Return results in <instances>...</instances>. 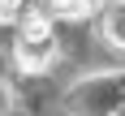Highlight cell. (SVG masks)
Here are the masks:
<instances>
[{"mask_svg": "<svg viewBox=\"0 0 125 116\" xmlns=\"http://www.w3.org/2000/svg\"><path fill=\"white\" fill-rule=\"evenodd\" d=\"M13 60L22 64V69H48V64L56 60V35H48V39H22L17 35Z\"/></svg>", "mask_w": 125, "mask_h": 116, "instance_id": "6da1fadb", "label": "cell"}, {"mask_svg": "<svg viewBox=\"0 0 125 116\" xmlns=\"http://www.w3.org/2000/svg\"><path fill=\"white\" fill-rule=\"evenodd\" d=\"M99 35H104V43H112V47H125V0H112V4H104Z\"/></svg>", "mask_w": 125, "mask_h": 116, "instance_id": "7a4b0ae2", "label": "cell"}, {"mask_svg": "<svg viewBox=\"0 0 125 116\" xmlns=\"http://www.w3.org/2000/svg\"><path fill=\"white\" fill-rule=\"evenodd\" d=\"M43 9L52 13V22H56V17H61V22H82V17H91L95 0H43Z\"/></svg>", "mask_w": 125, "mask_h": 116, "instance_id": "3957f363", "label": "cell"}, {"mask_svg": "<svg viewBox=\"0 0 125 116\" xmlns=\"http://www.w3.org/2000/svg\"><path fill=\"white\" fill-rule=\"evenodd\" d=\"M22 9H26V0H0V26L17 22V17H22Z\"/></svg>", "mask_w": 125, "mask_h": 116, "instance_id": "277c9868", "label": "cell"}, {"mask_svg": "<svg viewBox=\"0 0 125 116\" xmlns=\"http://www.w3.org/2000/svg\"><path fill=\"white\" fill-rule=\"evenodd\" d=\"M0 116H4V95H0Z\"/></svg>", "mask_w": 125, "mask_h": 116, "instance_id": "5b68a950", "label": "cell"}]
</instances>
